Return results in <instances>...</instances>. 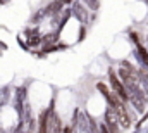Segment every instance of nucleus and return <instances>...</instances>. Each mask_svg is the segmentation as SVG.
Instances as JSON below:
<instances>
[{
	"instance_id": "obj_1",
	"label": "nucleus",
	"mask_w": 148,
	"mask_h": 133,
	"mask_svg": "<svg viewBox=\"0 0 148 133\" xmlns=\"http://www.w3.org/2000/svg\"><path fill=\"white\" fill-rule=\"evenodd\" d=\"M110 102H112V105H114V109H115V112H117V119L121 121V125H122L124 128H129V126H131V121H129V116H127L124 105H122L119 100H115L114 97H110Z\"/></svg>"
},
{
	"instance_id": "obj_2",
	"label": "nucleus",
	"mask_w": 148,
	"mask_h": 133,
	"mask_svg": "<svg viewBox=\"0 0 148 133\" xmlns=\"http://www.w3.org/2000/svg\"><path fill=\"white\" fill-rule=\"evenodd\" d=\"M110 81H112V88H114V92L121 97V100H127V99H129V97H127V94H126V90H124V87L121 85V81H119L114 74L110 76Z\"/></svg>"
},
{
	"instance_id": "obj_3",
	"label": "nucleus",
	"mask_w": 148,
	"mask_h": 133,
	"mask_svg": "<svg viewBox=\"0 0 148 133\" xmlns=\"http://www.w3.org/2000/svg\"><path fill=\"white\" fill-rule=\"evenodd\" d=\"M115 116H114V112H112L110 109L107 111V125L110 126V133H117V128H115Z\"/></svg>"
},
{
	"instance_id": "obj_4",
	"label": "nucleus",
	"mask_w": 148,
	"mask_h": 133,
	"mask_svg": "<svg viewBox=\"0 0 148 133\" xmlns=\"http://www.w3.org/2000/svg\"><path fill=\"white\" fill-rule=\"evenodd\" d=\"M91 9H98V0H86Z\"/></svg>"
},
{
	"instance_id": "obj_5",
	"label": "nucleus",
	"mask_w": 148,
	"mask_h": 133,
	"mask_svg": "<svg viewBox=\"0 0 148 133\" xmlns=\"http://www.w3.org/2000/svg\"><path fill=\"white\" fill-rule=\"evenodd\" d=\"M140 54H141V57L145 59V62L148 64V54H147V50H145V48H141V50H140Z\"/></svg>"
},
{
	"instance_id": "obj_6",
	"label": "nucleus",
	"mask_w": 148,
	"mask_h": 133,
	"mask_svg": "<svg viewBox=\"0 0 148 133\" xmlns=\"http://www.w3.org/2000/svg\"><path fill=\"white\" fill-rule=\"evenodd\" d=\"M64 133H71V130H69V128H66V130H64Z\"/></svg>"
},
{
	"instance_id": "obj_7",
	"label": "nucleus",
	"mask_w": 148,
	"mask_h": 133,
	"mask_svg": "<svg viewBox=\"0 0 148 133\" xmlns=\"http://www.w3.org/2000/svg\"><path fill=\"white\" fill-rule=\"evenodd\" d=\"M62 2H66V3H71V0H62Z\"/></svg>"
}]
</instances>
